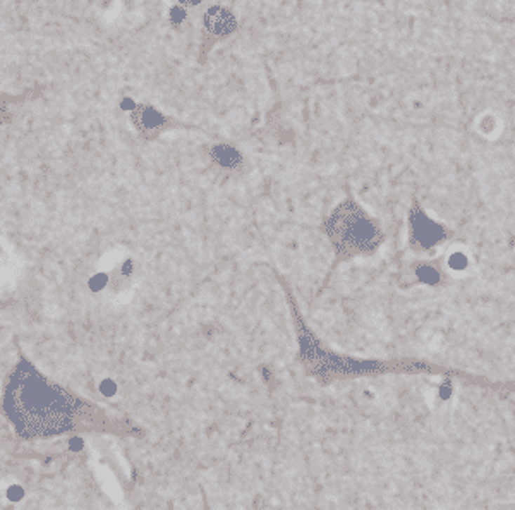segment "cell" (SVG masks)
<instances>
[{"instance_id": "1", "label": "cell", "mask_w": 515, "mask_h": 510, "mask_svg": "<svg viewBox=\"0 0 515 510\" xmlns=\"http://www.w3.org/2000/svg\"><path fill=\"white\" fill-rule=\"evenodd\" d=\"M2 409L21 438H50L74 429L133 433L103 409L52 382L28 361L18 363L4 385Z\"/></svg>"}, {"instance_id": "2", "label": "cell", "mask_w": 515, "mask_h": 510, "mask_svg": "<svg viewBox=\"0 0 515 510\" xmlns=\"http://www.w3.org/2000/svg\"><path fill=\"white\" fill-rule=\"evenodd\" d=\"M276 279L282 283L287 302H289L292 321H294L299 347L297 361L307 377L316 380L323 387L342 382V380L383 377V375H438V377L464 380L469 385L484 387V389L497 390V392H515V382H493L490 378L474 377L466 371L453 370L443 364L422 361V359H359L332 351L318 339L313 330L307 327L287 280L280 277V274H276Z\"/></svg>"}, {"instance_id": "3", "label": "cell", "mask_w": 515, "mask_h": 510, "mask_svg": "<svg viewBox=\"0 0 515 510\" xmlns=\"http://www.w3.org/2000/svg\"><path fill=\"white\" fill-rule=\"evenodd\" d=\"M321 232L333 248L337 263L370 258L385 243L382 224L352 196L338 203L328 213L321 224Z\"/></svg>"}, {"instance_id": "4", "label": "cell", "mask_w": 515, "mask_h": 510, "mask_svg": "<svg viewBox=\"0 0 515 510\" xmlns=\"http://www.w3.org/2000/svg\"><path fill=\"white\" fill-rule=\"evenodd\" d=\"M452 237V231L447 225L433 220L421 203L413 199L409 213H407V244L414 253H428L440 244L447 243Z\"/></svg>"}, {"instance_id": "5", "label": "cell", "mask_w": 515, "mask_h": 510, "mask_svg": "<svg viewBox=\"0 0 515 510\" xmlns=\"http://www.w3.org/2000/svg\"><path fill=\"white\" fill-rule=\"evenodd\" d=\"M409 277L414 279L413 283L428 287H445L448 283L447 271L440 260H414L409 264Z\"/></svg>"}, {"instance_id": "6", "label": "cell", "mask_w": 515, "mask_h": 510, "mask_svg": "<svg viewBox=\"0 0 515 510\" xmlns=\"http://www.w3.org/2000/svg\"><path fill=\"white\" fill-rule=\"evenodd\" d=\"M131 122H133L134 128L138 129V133L146 140H152V137L159 136L161 129L167 126V117L161 116L156 109L149 105H138L136 109L131 114Z\"/></svg>"}, {"instance_id": "7", "label": "cell", "mask_w": 515, "mask_h": 510, "mask_svg": "<svg viewBox=\"0 0 515 510\" xmlns=\"http://www.w3.org/2000/svg\"><path fill=\"white\" fill-rule=\"evenodd\" d=\"M206 32L217 38H225L237 29V19L229 9L220 6L210 7L203 18Z\"/></svg>"}, {"instance_id": "8", "label": "cell", "mask_w": 515, "mask_h": 510, "mask_svg": "<svg viewBox=\"0 0 515 510\" xmlns=\"http://www.w3.org/2000/svg\"><path fill=\"white\" fill-rule=\"evenodd\" d=\"M210 160L217 168L225 172H236L244 165V156L232 145L220 143L210 148Z\"/></svg>"}, {"instance_id": "9", "label": "cell", "mask_w": 515, "mask_h": 510, "mask_svg": "<svg viewBox=\"0 0 515 510\" xmlns=\"http://www.w3.org/2000/svg\"><path fill=\"white\" fill-rule=\"evenodd\" d=\"M184 18H186V14H184V9H180V7H174V9L170 11V19L174 25H179Z\"/></svg>"}, {"instance_id": "10", "label": "cell", "mask_w": 515, "mask_h": 510, "mask_svg": "<svg viewBox=\"0 0 515 510\" xmlns=\"http://www.w3.org/2000/svg\"><path fill=\"white\" fill-rule=\"evenodd\" d=\"M178 2L184 7H196V6H199L203 0H178Z\"/></svg>"}]
</instances>
